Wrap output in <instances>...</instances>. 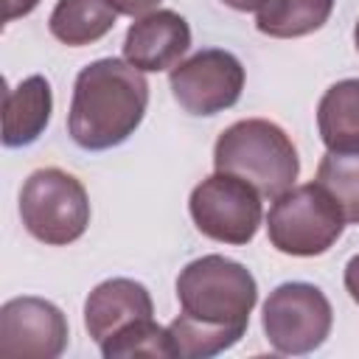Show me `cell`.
<instances>
[{"label":"cell","instance_id":"obj_1","mask_svg":"<svg viewBox=\"0 0 359 359\" xmlns=\"http://www.w3.org/2000/svg\"><path fill=\"white\" fill-rule=\"evenodd\" d=\"M180 317L168 323V345L177 359H210L233 348L258 303L252 272L224 255H202L177 275Z\"/></svg>","mask_w":359,"mask_h":359},{"label":"cell","instance_id":"obj_2","mask_svg":"<svg viewBox=\"0 0 359 359\" xmlns=\"http://www.w3.org/2000/svg\"><path fill=\"white\" fill-rule=\"evenodd\" d=\"M149 107V81L126 59H95L79 70L67 132L87 151H107L135 135Z\"/></svg>","mask_w":359,"mask_h":359},{"label":"cell","instance_id":"obj_3","mask_svg":"<svg viewBox=\"0 0 359 359\" xmlns=\"http://www.w3.org/2000/svg\"><path fill=\"white\" fill-rule=\"evenodd\" d=\"M84 328L104 359L171 356L168 331L154 323V303L132 278L101 280L84 300Z\"/></svg>","mask_w":359,"mask_h":359},{"label":"cell","instance_id":"obj_4","mask_svg":"<svg viewBox=\"0 0 359 359\" xmlns=\"http://www.w3.org/2000/svg\"><path fill=\"white\" fill-rule=\"evenodd\" d=\"M213 168L247 180L261 196L278 199L300 174V157L292 137L266 118L230 123L213 146Z\"/></svg>","mask_w":359,"mask_h":359},{"label":"cell","instance_id":"obj_5","mask_svg":"<svg viewBox=\"0 0 359 359\" xmlns=\"http://www.w3.org/2000/svg\"><path fill=\"white\" fill-rule=\"evenodd\" d=\"M345 216L334 196L320 182L292 185L266 213L269 244L294 258H314L328 252L345 230Z\"/></svg>","mask_w":359,"mask_h":359},{"label":"cell","instance_id":"obj_6","mask_svg":"<svg viewBox=\"0 0 359 359\" xmlns=\"http://www.w3.org/2000/svg\"><path fill=\"white\" fill-rule=\"evenodd\" d=\"M20 219L25 230L50 247H67L90 224V196L73 174L62 168H36L20 191Z\"/></svg>","mask_w":359,"mask_h":359},{"label":"cell","instance_id":"obj_7","mask_svg":"<svg viewBox=\"0 0 359 359\" xmlns=\"http://www.w3.org/2000/svg\"><path fill=\"white\" fill-rule=\"evenodd\" d=\"M261 325L278 353L303 356L328 339L334 311L320 286L306 280H286L275 286L264 300Z\"/></svg>","mask_w":359,"mask_h":359},{"label":"cell","instance_id":"obj_8","mask_svg":"<svg viewBox=\"0 0 359 359\" xmlns=\"http://www.w3.org/2000/svg\"><path fill=\"white\" fill-rule=\"evenodd\" d=\"M191 219L196 230L222 244H250L261 227V194L241 177L227 171H213L205 177L188 199Z\"/></svg>","mask_w":359,"mask_h":359},{"label":"cell","instance_id":"obj_9","mask_svg":"<svg viewBox=\"0 0 359 359\" xmlns=\"http://www.w3.org/2000/svg\"><path fill=\"white\" fill-rule=\"evenodd\" d=\"M168 84L188 115H219L241 98L244 67L230 50L208 48L171 67Z\"/></svg>","mask_w":359,"mask_h":359},{"label":"cell","instance_id":"obj_10","mask_svg":"<svg viewBox=\"0 0 359 359\" xmlns=\"http://www.w3.org/2000/svg\"><path fill=\"white\" fill-rule=\"evenodd\" d=\"M67 320L45 297H14L0 309V356L56 359L67 348Z\"/></svg>","mask_w":359,"mask_h":359},{"label":"cell","instance_id":"obj_11","mask_svg":"<svg viewBox=\"0 0 359 359\" xmlns=\"http://www.w3.org/2000/svg\"><path fill=\"white\" fill-rule=\"evenodd\" d=\"M188 48L191 25L182 14L171 8H154L137 17L123 36V59L143 73L177 67Z\"/></svg>","mask_w":359,"mask_h":359},{"label":"cell","instance_id":"obj_12","mask_svg":"<svg viewBox=\"0 0 359 359\" xmlns=\"http://www.w3.org/2000/svg\"><path fill=\"white\" fill-rule=\"evenodd\" d=\"M53 112V93L45 76H28L6 90L3 101V146L22 149L39 140Z\"/></svg>","mask_w":359,"mask_h":359},{"label":"cell","instance_id":"obj_13","mask_svg":"<svg viewBox=\"0 0 359 359\" xmlns=\"http://www.w3.org/2000/svg\"><path fill=\"white\" fill-rule=\"evenodd\" d=\"M317 129L328 151L359 154V79H342L323 93Z\"/></svg>","mask_w":359,"mask_h":359},{"label":"cell","instance_id":"obj_14","mask_svg":"<svg viewBox=\"0 0 359 359\" xmlns=\"http://www.w3.org/2000/svg\"><path fill=\"white\" fill-rule=\"evenodd\" d=\"M118 11L107 0H56L48 28L50 34L70 48L93 45L115 28Z\"/></svg>","mask_w":359,"mask_h":359},{"label":"cell","instance_id":"obj_15","mask_svg":"<svg viewBox=\"0 0 359 359\" xmlns=\"http://www.w3.org/2000/svg\"><path fill=\"white\" fill-rule=\"evenodd\" d=\"M331 11L334 0H269L255 17V28L275 39H294L320 31Z\"/></svg>","mask_w":359,"mask_h":359},{"label":"cell","instance_id":"obj_16","mask_svg":"<svg viewBox=\"0 0 359 359\" xmlns=\"http://www.w3.org/2000/svg\"><path fill=\"white\" fill-rule=\"evenodd\" d=\"M339 205L348 224H359V154L328 151L317 165V180Z\"/></svg>","mask_w":359,"mask_h":359},{"label":"cell","instance_id":"obj_17","mask_svg":"<svg viewBox=\"0 0 359 359\" xmlns=\"http://www.w3.org/2000/svg\"><path fill=\"white\" fill-rule=\"evenodd\" d=\"M118 14H126V17H143L149 11H154V6L160 0H107Z\"/></svg>","mask_w":359,"mask_h":359},{"label":"cell","instance_id":"obj_18","mask_svg":"<svg viewBox=\"0 0 359 359\" xmlns=\"http://www.w3.org/2000/svg\"><path fill=\"white\" fill-rule=\"evenodd\" d=\"M345 289L353 303H359V252L345 264Z\"/></svg>","mask_w":359,"mask_h":359},{"label":"cell","instance_id":"obj_19","mask_svg":"<svg viewBox=\"0 0 359 359\" xmlns=\"http://www.w3.org/2000/svg\"><path fill=\"white\" fill-rule=\"evenodd\" d=\"M39 6V0H6V22H14L25 14H31Z\"/></svg>","mask_w":359,"mask_h":359},{"label":"cell","instance_id":"obj_20","mask_svg":"<svg viewBox=\"0 0 359 359\" xmlns=\"http://www.w3.org/2000/svg\"><path fill=\"white\" fill-rule=\"evenodd\" d=\"M224 6H230V8H236V11H261L269 0H222Z\"/></svg>","mask_w":359,"mask_h":359},{"label":"cell","instance_id":"obj_21","mask_svg":"<svg viewBox=\"0 0 359 359\" xmlns=\"http://www.w3.org/2000/svg\"><path fill=\"white\" fill-rule=\"evenodd\" d=\"M353 42H356V50H359V20H356V28H353Z\"/></svg>","mask_w":359,"mask_h":359}]
</instances>
